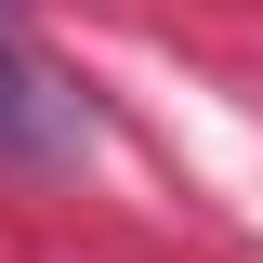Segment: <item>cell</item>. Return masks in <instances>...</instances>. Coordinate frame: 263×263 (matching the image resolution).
I'll return each instance as SVG.
<instances>
[{
    "label": "cell",
    "mask_w": 263,
    "mask_h": 263,
    "mask_svg": "<svg viewBox=\"0 0 263 263\" xmlns=\"http://www.w3.org/2000/svg\"><path fill=\"white\" fill-rule=\"evenodd\" d=\"M79 145H92V105L40 66V40L0 0V158H79Z\"/></svg>",
    "instance_id": "6da1fadb"
}]
</instances>
